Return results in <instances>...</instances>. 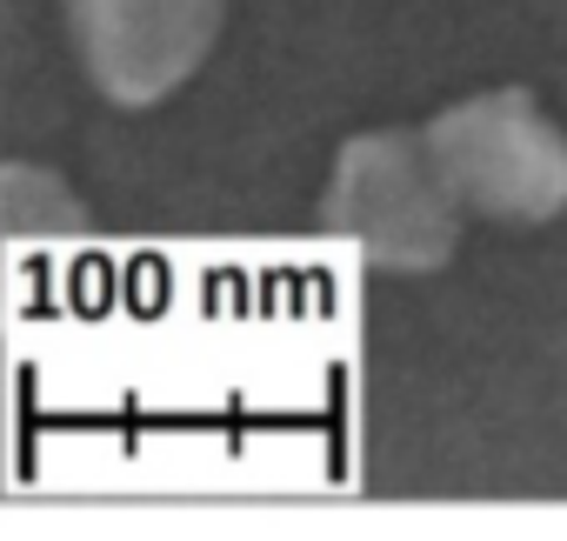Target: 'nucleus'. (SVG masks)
Instances as JSON below:
<instances>
[{
  "label": "nucleus",
  "instance_id": "obj_1",
  "mask_svg": "<svg viewBox=\"0 0 567 541\" xmlns=\"http://www.w3.org/2000/svg\"><path fill=\"white\" fill-rule=\"evenodd\" d=\"M321 227L354 241L381 275H434L461 247V201L447 194L421 127H374L334 154Z\"/></svg>",
  "mask_w": 567,
  "mask_h": 541
},
{
  "label": "nucleus",
  "instance_id": "obj_2",
  "mask_svg": "<svg viewBox=\"0 0 567 541\" xmlns=\"http://www.w3.org/2000/svg\"><path fill=\"white\" fill-rule=\"evenodd\" d=\"M421 141L467 214L540 227L567 207V134L540 114L527 88H487L474 101H454L421 127Z\"/></svg>",
  "mask_w": 567,
  "mask_h": 541
},
{
  "label": "nucleus",
  "instance_id": "obj_3",
  "mask_svg": "<svg viewBox=\"0 0 567 541\" xmlns=\"http://www.w3.org/2000/svg\"><path fill=\"white\" fill-rule=\"evenodd\" d=\"M74 54L114 108H154L214 54L227 0H61Z\"/></svg>",
  "mask_w": 567,
  "mask_h": 541
},
{
  "label": "nucleus",
  "instance_id": "obj_4",
  "mask_svg": "<svg viewBox=\"0 0 567 541\" xmlns=\"http://www.w3.org/2000/svg\"><path fill=\"white\" fill-rule=\"evenodd\" d=\"M0 234L8 241H74L87 234V207L74 201V187L34 161H8L0 167Z\"/></svg>",
  "mask_w": 567,
  "mask_h": 541
}]
</instances>
